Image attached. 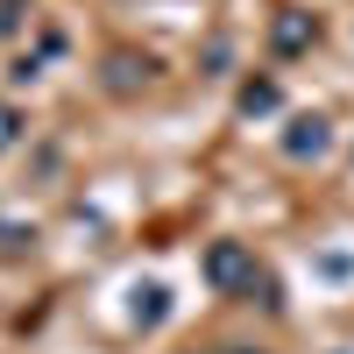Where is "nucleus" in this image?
<instances>
[{
    "label": "nucleus",
    "instance_id": "nucleus-1",
    "mask_svg": "<svg viewBox=\"0 0 354 354\" xmlns=\"http://www.w3.org/2000/svg\"><path fill=\"white\" fill-rule=\"evenodd\" d=\"M205 270H213V283H241V277H248V255H241V248H213Z\"/></svg>",
    "mask_w": 354,
    "mask_h": 354
},
{
    "label": "nucleus",
    "instance_id": "nucleus-2",
    "mask_svg": "<svg viewBox=\"0 0 354 354\" xmlns=\"http://www.w3.org/2000/svg\"><path fill=\"white\" fill-rule=\"evenodd\" d=\"M8 135H15V113H0V149H8Z\"/></svg>",
    "mask_w": 354,
    "mask_h": 354
}]
</instances>
